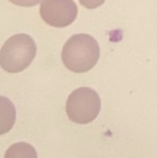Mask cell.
I'll return each mask as SVG.
<instances>
[{"mask_svg":"<svg viewBox=\"0 0 157 158\" xmlns=\"http://www.w3.org/2000/svg\"><path fill=\"white\" fill-rule=\"evenodd\" d=\"M100 57L98 42L90 34L72 35L64 44L61 58L68 69L84 73L92 69Z\"/></svg>","mask_w":157,"mask_h":158,"instance_id":"1","label":"cell"},{"mask_svg":"<svg viewBox=\"0 0 157 158\" xmlns=\"http://www.w3.org/2000/svg\"><path fill=\"white\" fill-rule=\"evenodd\" d=\"M36 44L26 33H18L6 41L0 49V66L8 73L27 69L36 56Z\"/></svg>","mask_w":157,"mask_h":158,"instance_id":"2","label":"cell"},{"mask_svg":"<svg viewBox=\"0 0 157 158\" xmlns=\"http://www.w3.org/2000/svg\"><path fill=\"white\" fill-rule=\"evenodd\" d=\"M101 110L99 94L90 87H81L74 90L66 104L68 118L77 124H88L93 121Z\"/></svg>","mask_w":157,"mask_h":158,"instance_id":"3","label":"cell"},{"mask_svg":"<svg viewBox=\"0 0 157 158\" xmlns=\"http://www.w3.org/2000/svg\"><path fill=\"white\" fill-rule=\"evenodd\" d=\"M43 20L50 26L62 28L72 24L78 15V6L74 1H43L40 6Z\"/></svg>","mask_w":157,"mask_h":158,"instance_id":"4","label":"cell"},{"mask_svg":"<svg viewBox=\"0 0 157 158\" xmlns=\"http://www.w3.org/2000/svg\"><path fill=\"white\" fill-rule=\"evenodd\" d=\"M16 108L5 96H0V135L7 133L16 121Z\"/></svg>","mask_w":157,"mask_h":158,"instance_id":"5","label":"cell"},{"mask_svg":"<svg viewBox=\"0 0 157 158\" xmlns=\"http://www.w3.org/2000/svg\"><path fill=\"white\" fill-rule=\"evenodd\" d=\"M4 158H38V156L32 145L20 142L10 145L6 151Z\"/></svg>","mask_w":157,"mask_h":158,"instance_id":"6","label":"cell"}]
</instances>
